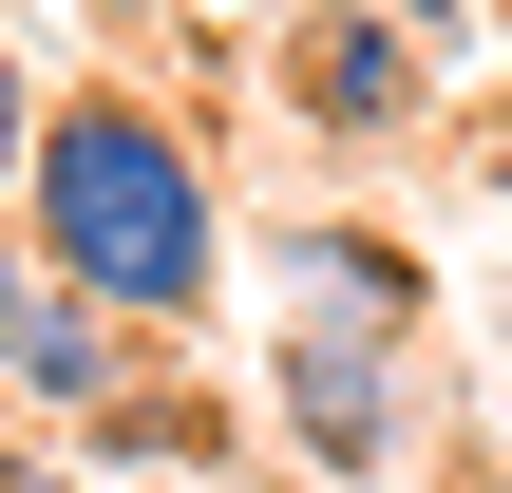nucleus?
<instances>
[{"label":"nucleus","instance_id":"6e6552de","mask_svg":"<svg viewBox=\"0 0 512 493\" xmlns=\"http://www.w3.org/2000/svg\"><path fill=\"white\" fill-rule=\"evenodd\" d=\"M380 19H418L437 57H475V0H380Z\"/></svg>","mask_w":512,"mask_h":493},{"label":"nucleus","instance_id":"423d86ee","mask_svg":"<svg viewBox=\"0 0 512 493\" xmlns=\"http://www.w3.org/2000/svg\"><path fill=\"white\" fill-rule=\"evenodd\" d=\"M19 171H38V76H19V38H0V209H19Z\"/></svg>","mask_w":512,"mask_h":493},{"label":"nucleus","instance_id":"39448f33","mask_svg":"<svg viewBox=\"0 0 512 493\" xmlns=\"http://www.w3.org/2000/svg\"><path fill=\"white\" fill-rule=\"evenodd\" d=\"M285 304H304V323H399V342H418V247H399V228H285Z\"/></svg>","mask_w":512,"mask_h":493},{"label":"nucleus","instance_id":"0eeeda50","mask_svg":"<svg viewBox=\"0 0 512 493\" xmlns=\"http://www.w3.org/2000/svg\"><path fill=\"white\" fill-rule=\"evenodd\" d=\"M19 323H38V247L0 228V399H19Z\"/></svg>","mask_w":512,"mask_h":493},{"label":"nucleus","instance_id":"f257e3e1","mask_svg":"<svg viewBox=\"0 0 512 493\" xmlns=\"http://www.w3.org/2000/svg\"><path fill=\"white\" fill-rule=\"evenodd\" d=\"M19 247H38V285L114 304L133 342L152 323H209V285H228V171H209V133L152 76H76V95H38Z\"/></svg>","mask_w":512,"mask_h":493},{"label":"nucleus","instance_id":"f8f14e48","mask_svg":"<svg viewBox=\"0 0 512 493\" xmlns=\"http://www.w3.org/2000/svg\"><path fill=\"white\" fill-rule=\"evenodd\" d=\"M494 19H512V0H494Z\"/></svg>","mask_w":512,"mask_h":493},{"label":"nucleus","instance_id":"1a4fd4ad","mask_svg":"<svg viewBox=\"0 0 512 493\" xmlns=\"http://www.w3.org/2000/svg\"><path fill=\"white\" fill-rule=\"evenodd\" d=\"M171 19H209V38H247V19H304V0H171Z\"/></svg>","mask_w":512,"mask_h":493},{"label":"nucleus","instance_id":"f03ea898","mask_svg":"<svg viewBox=\"0 0 512 493\" xmlns=\"http://www.w3.org/2000/svg\"><path fill=\"white\" fill-rule=\"evenodd\" d=\"M266 57H285V114H304L323 152H399V133L456 95V57H437L418 19H380V0H304V19H266Z\"/></svg>","mask_w":512,"mask_h":493},{"label":"nucleus","instance_id":"9d476101","mask_svg":"<svg viewBox=\"0 0 512 493\" xmlns=\"http://www.w3.org/2000/svg\"><path fill=\"white\" fill-rule=\"evenodd\" d=\"M0 493H76V475H57V456H0Z\"/></svg>","mask_w":512,"mask_h":493},{"label":"nucleus","instance_id":"20e7f679","mask_svg":"<svg viewBox=\"0 0 512 493\" xmlns=\"http://www.w3.org/2000/svg\"><path fill=\"white\" fill-rule=\"evenodd\" d=\"M19 418L133 437V323H114V304H76V285H38V323H19Z\"/></svg>","mask_w":512,"mask_h":493},{"label":"nucleus","instance_id":"7ed1b4c3","mask_svg":"<svg viewBox=\"0 0 512 493\" xmlns=\"http://www.w3.org/2000/svg\"><path fill=\"white\" fill-rule=\"evenodd\" d=\"M266 418H285V456L304 475H399V323H304L285 304V342H266Z\"/></svg>","mask_w":512,"mask_h":493},{"label":"nucleus","instance_id":"9b49d317","mask_svg":"<svg viewBox=\"0 0 512 493\" xmlns=\"http://www.w3.org/2000/svg\"><path fill=\"white\" fill-rule=\"evenodd\" d=\"M76 19H95V38H133V19H152V0H76Z\"/></svg>","mask_w":512,"mask_h":493}]
</instances>
